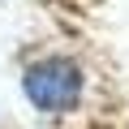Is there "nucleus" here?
<instances>
[{"mask_svg": "<svg viewBox=\"0 0 129 129\" xmlns=\"http://www.w3.org/2000/svg\"><path fill=\"white\" fill-rule=\"evenodd\" d=\"M82 64L69 60V56H39L22 69V95L35 112L43 116H64L73 112L78 99H82Z\"/></svg>", "mask_w": 129, "mask_h": 129, "instance_id": "nucleus-1", "label": "nucleus"}]
</instances>
